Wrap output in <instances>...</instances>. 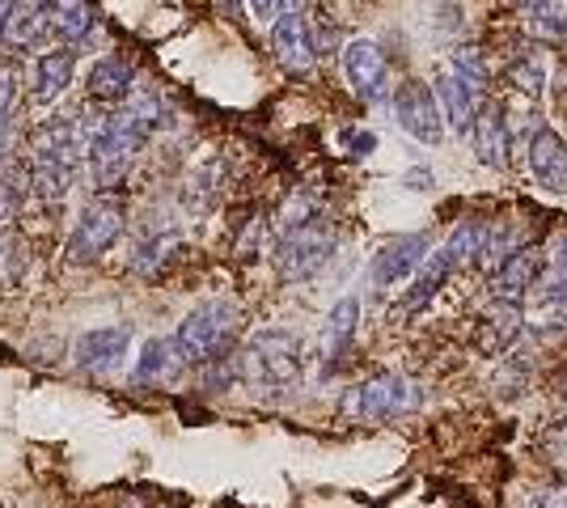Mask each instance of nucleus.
I'll return each mask as SVG.
<instances>
[{
  "mask_svg": "<svg viewBox=\"0 0 567 508\" xmlns=\"http://www.w3.org/2000/svg\"><path fill=\"white\" fill-rule=\"evenodd\" d=\"M90 148V141L81 136V127L72 120H55L48 123L39 136H34V169H30V187L39 199L48 204H60L72 187V174H76V162L81 153Z\"/></svg>",
  "mask_w": 567,
  "mask_h": 508,
  "instance_id": "f257e3e1",
  "label": "nucleus"
},
{
  "mask_svg": "<svg viewBox=\"0 0 567 508\" xmlns=\"http://www.w3.org/2000/svg\"><path fill=\"white\" fill-rule=\"evenodd\" d=\"M436 102L445 111V123L453 132H471L478 111L487 106V69L483 60L474 55L471 48L466 51H453L450 64L436 69Z\"/></svg>",
  "mask_w": 567,
  "mask_h": 508,
  "instance_id": "f03ea898",
  "label": "nucleus"
},
{
  "mask_svg": "<svg viewBox=\"0 0 567 508\" xmlns=\"http://www.w3.org/2000/svg\"><path fill=\"white\" fill-rule=\"evenodd\" d=\"M234 377L267 390L297 386V377H301V343H297V335H288V331L250 335L241 356H234Z\"/></svg>",
  "mask_w": 567,
  "mask_h": 508,
  "instance_id": "7ed1b4c3",
  "label": "nucleus"
},
{
  "mask_svg": "<svg viewBox=\"0 0 567 508\" xmlns=\"http://www.w3.org/2000/svg\"><path fill=\"white\" fill-rule=\"evenodd\" d=\"M234 335H237V305H229V301H204L174 331V352H178L183 364H208L216 356H225V348L234 343Z\"/></svg>",
  "mask_w": 567,
  "mask_h": 508,
  "instance_id": "20e7f679",
  "label": "nucleus"
},
{
  "mask_svg": "<svg viewBox=\"0 0 567 508\" xmlns=\"http://www.w3.org/2000/svg\"><path fill=\"white\" fill-rule=\"evenodd\" d=\"M420 407V390L411 386L402 373H378L369 382L348 390L343 398V412L352 419H364V424H378V419H394V415H406Z\"/></svg>",
  "mask_w": 567,
  "mask_h": 508,
  "instance_id": "39448f33",
  "label": "nucleus"
},
{
  "mask_svg": "<svg viewBox=\"0 0 567 508\" xmlns=\"http://www.w3.org/2000/svg\"><path fill=\"white\" fill-rule=\"evenodd\" d=\"M334 234L322 225V217L297 225V229H284L280 246H276V267H280L284 280H309L318 276L322 267L331 263Z\"/></svg>",
  "mask_w": 567,
  "mask_h": 508,
  "instance_id": "423d86ee",
  "label": "nucleus"
},
{
  "mask_svg": "<svg viewBox=\"0 0 567 508\" xmlns=\"http://www.w3.org/2000/svg\"><path fill=\"white\" fill-rule=\"evenodd\" d=\"M141 145L144 141L127 127V123L118 120V115H111L106 123H97L94 136H90V148H85L97 187H115L118 178L127 174V166H132V157H136V148Z\"/></svg>",
  "mask_w": 567,
  "mask_h": 508,
  "instance_id": "0eeeda50",
  "label": "nucleus"
},
{
  "mask_svg": "<svg viewBox=\"0 0 567 508\" xmlns=\"http://www.w3.org/2000/svg\"><path fill=\"white\" fill-rule=\"evenodd\" d=\"M118 234H123V208H118L115 199H90L81 220H76L69 259L72 263H94L97 255H106L115 246Z\"/></svg>",
  "mask_w": 567,
  "mask_h": 508,
  "instance_id": "6e6552de",
  "label": "nucleus"
},
{
  "mask_svg": "<svg viewBox=\"0 0 567 508\" xmlns=\"http://www.w3.org/2000/svg\"><path fill=\"white\" fill-rule=\"evenodd\" d=\"M394 120L402 123L406 136H415L424 145H441V136H445V111L436 102V90H427L420 81H402L394 90Z\"/></svg>",
  "mask_w": 567,
  "mask_h": 508,
  "instance_id": "1a4fd4ad",
  "label": "nucleus"
},
{
  "mask_svg": "<svg viewBox=\"0 0 567 508\" xmlns=\"http://www.w3.org/2000/svg\"><path fill=\"white\" fill-rule=\"evenodd\" d=\"M520 331H525V305L520 301H504V297H496L483 314H478V322H474V352L478 356H504L513 343L520 339Z\"/></svg>",
  "mask_w": 567,
  "mask_h": 508,
  "instance_id": "9d476101",
  "label": "nucleus"
},
{
  "mask_svg": "<svg viewBox=\"0 0 567 508\" xmlns=\"http://www.w3.org/2000/svg\"><path fill=\"white\" fill-rule=\"evenodd\" d=\"M271 51H276V60H280L284 73L306 76L309 69H313L318 43H313L309 22L301 18V13H280V18H276V25H271Z\"/></svg>",
  "mask_w": 567,
  "mask_h": 508,
  "instance_id": "9b49d317",
  "label": "nucleus"
},
{
  "mask_svg": "<svg viewBox=\"0 0 567 508\" xmlns=\"http://www.w3.org/2000/svg\"><path fill=\"white\" fill-rule=\"evenodd\" d=\"M343 73H348L352 90L364 102H381L385 90H390V64L378 51V43H369V39H355V43L343 48Z\"/></svg>",
  "mask_w": 567,
  "mask_h": 508,
  "instance_id": "f8f14e48",
  "label": "nucleus"
},
{
  "mask_svg": "<svg viewBox=\"0 0 567 508\" xmlns=\"http://www.w3.org/2000/svg\"><path fill=\"white\" fill-rule=\"evenodd\" d=\"M529 174L550 195H567V141L555 127H538L529 136Z\"/></svg>",
  "mask_w": 567,
  "mask_h": 508,
  "instance_id": "ddd939ff",
  "label": "nucleus"
},
{
  "mask_svg": "<svg viewBox=\"0 0 567 508\" xmlns=\"http://www.w3.org/2000/svg\"><path fill=\"white\" fill-rule=\"evenodd\" d=\"M427 250H432L427 234H399V238H390V242L373 255V284H378V289L399 284L402 276H411L415 267L424 263Z\"/></svg>",
  "mask_w": 567,
  "mask_h": 508,
  "instance_id": "4468645a",
  "label": "nucleus"
},
{
  "mask_svg": "<svg viewBox=\"0 0 567 508\" xmlns=\"http://www.w3.org/2000/svg\"><path fill=\"white\" fill-rule=\"evenodd\" d=\"M543 250L534 246H517L504 263L492 271V292L504 297V301H520L529 289H538V276H543Z\"/></svg>",
  "mask_w": 567,
  "mask_h": 508,
  "instance_id": "2eb2a0df",
  "label": "nucleus"
},
{
  "mask_svg": "<svg viewBox=\"0 0 567 508\" xmlns=\"http://www.w3.org/2000/svg\"><path fill=\"white\" fill-rule=\"evenodd\" d=\"M474 136V153L483 166H508V153H513V127H508V111L504 106H483L478 120L471 127Z\"/></svg>",
  "mask_w": 567,
  "mask_h": 508,
  "instance_id": "dca6fc26",
  "label": "nucleus"
},
{
  "mask_svg": "<svg viewBox=\"0 0 567 508\" xmlns=\"http://www.w3.org/2000/svg\"><path fill=\"white\" fill-rule=\"evenodd\" d=\"M127 326H102V331H85L76 339V364L90 373H115L123 356H127Z\"/></svg>",
  "mask_w": 567,
  "mask_h": 508,
  "instance_id": "f3484780",
  "label": "nucleus"
},
{
  "mask_svg": "<svg viewBox=\"0 0 567 508\" xmlns=\"http://www.w3.org/2000/svg\"><path fill=\"white\" fill-rule=\"evenodd\" d=\"M457 267H462V259L453 255V246H450V242L441 246V250H427V259L420 263V276L411 280V292L402 297V310H420L424 301H432V297L441 292V284L450 280V276L457 271Z\"/></svg>",
  "mask_w": 567,
  "mask_h": 508,
  "instance_id": "a211bd4d",
  "label": "nucleus"
},
{
  "mask_svg": "<svg viewBox=\"0 0 567 508\" xmlns=\"http://www.w3.org/2000/svg\"><path fill=\"white\" fill-rule=\"evenodd\" d=\"M72 69H76V55L72 51H48L34 60V73H30V94L34 102H55V97L69 90Z\"/></svg>",
  "mask_w": 567,
  "mask_h": 508,
  "instance_id": "6ab92c4d",
  "label": "nucleus"
},
{
  "mask_svg": "<svg viewBox=\"0 0 567 508\" xmlns=\"http://www.w3.org/2000/svg\"><path fill=\"white\" fill-rule=\"evenodd\" d=\"M355 322H360V301L343 297L331 310V318H327V331H322V361H327V369H334V364L343 361V352L352 348Z\"/></svg>",
  "mask_w": 567,
  "mask_h": 508,
  "instance_id": "aec40b11",
  "label": "nucleus"
},
{
  "mask_svg": "<svg viewBox=\"0 0 567 508\" xmlns=\"http://www.w3.org/2000/svg\"><path fill=\"white\" fill-rule=\"evenodd\" d=\"M132 64L123 55H102L90 73V94L97 102H127L132 97Z\"/></svg>",
  "mask_w": 567,
  "mask_h": 508,
  "instance_id": "412c9836",
  "label": "nucleus"
},
{
  "mask_svg": "<svg viewBox=\"0 0 567 508\" xmlns=\"http://www.w3.org/2000/svg\"><path fill=\"white\" fill-rule=\"evenodd\" d=\"M90 30H94V4L90 0H55V9H51V34L76 43Z\"/></svg>",
  "mask_w": 567,
  "mask_h": 508,
  "instance_id": "4be33fe9",
  "label": "nucleus"
},
{
  "mask_svg": "<svg viewBox=\"0 0 567 508\" xmlns=\"http://www.w3.org/2000/svg\"><path fill=\"white\" fill-rule=\"evenodd\" d=\"M529 30L546 43L567 39V0H534L529 4Z\"/></svg>",
  "mask_w": 567,
  "mask_h": 508,
  "instance_id": "5701e85b",
  "label": "nucleus"
},
{
  "mask_svg": "<svg viewBox=\"0 0 567 508\" xmlns=\"http://www.w3.org/2000/svg\"><path fill=\"white\" fill-rule=\"evenodd\" d=\"M118 120L127 123L141 141H148V136L162 127V102H157L153 94H132L127 97V106L118 111Z\"/></svg>",
  "mask_w": 567,
  "mask_h": 508,
  "instance_id": "b1692460",
  "label": "nucleus"
},
{
  "mask_svg": "<svg viewBox=\"0 0 567 508\" xmlns=\"http://www.w3.org/2000/svg\"><path fill=\"white\" fill-rule=\"evenodd\" d=\"M178 364V352H174V339H153V343H144L141 352V364H136V382H157V377H166L169 369Z\"/></svg>",
  "mask_w": 567,
  "mask_h": 508,
  "instance_id": "393cba45",
  "label": "nucleus"
},
{
  "mask_svg": "<svg viewBox=\"0 0 567 508\" xmlns=\"http://www.w3.org/2000/svg\"><path fill=\"white\" fill-rule=\"evenodd\" d=\"M178 250H183V234H157L153 242H144L141 250H136L132 267H136L141 276H153V271H162Z\"/></svg>",
  "mask_w": 567,
  "mask_h": 508,
  "instance_id": "a878e982",
  "label": "nucleus"
},
{
  "mask_svg": "<svg viewBox=\"0 0 567 508\" xmlns=\"http://www.w3.org/2000/svg\"><path fill=\"white\" fill-rule=\"evenodd\" d=\"M22 199H25V178L18 169H0V225L22 212Z\"/></svg>",
  "mask_w": 567,
  "mask_h": 508,
  "instance_id": "bb28decb",
  "label": "nucleus"
},
{
  "mask_svg": "<svg viewBox=\"0 0 567 508\" xmlns=\"http://www.w3.org/2000/svg\"><path fill=\"white\" fill-rule=\"evenodd\" d=\"M538 289H543V322L567 331V276H559L555 284H538Z\"/></svg>",
  "mask_w": 567,
  "mask_h": 508,
  "instance_id": "cd10ccee",
  "label": "nucleus"
},
{
  "mask_svg": "<svg viewBox=\"0 0 567 508\" xmlns=\"http://www.w3.org/2000/svg\"><path fill=\"white\" fill-rule=\"evenodd\" d=\"M508 85L517 90L520 97H529V102H538V94H543L546 76L538 64H529V60H517L513 69H508Z\"/></svg>",
  "mask_w": 567,
  "mask_h": 508,
  "instance_id": "c85d7f7f",
  "label": "nucleus"
},
{
  "mask_svg": "<svg viewBox=\"0 0 567 508\" xmlns=\"http://www.w3.org/2000/svg\"><path fill=\"white\" fill-rule=\"evenodd\" d=\"M13 76L0 73V157L13 148Z\"/></svg>",
  "mask_w": 567,
  "mask_h": 508,
  "instance_id": "c756f323",
  "label": "nucleus"
},
{
  "mask_svg": "<svg viewBox=\"0 0 567 508\" xmlns=\"http://www.w3.org/2000/svg\"><path fill=\"white\" fill-rule=\"evenodd\" d=\"M22 242H13V238H4L0 234V289H9L18 276H22Z\"/></svg>",
  "mask_w": 567,
  "mask_h": 508,
  "instance_id": "7c9ffc66",
  "label": "nucleus"
},
{
  "mask_svg": "<svg viewBox=\"0 0 567 508\" xmlns=\"http://www.w3.org/2000/svg\"><path fill=\"white\" fill-rule=\"evenodd\" d=\"M543 454H546V462H550L555 470H564V475H567V419H564V424H555V428L543 436Z\"/></svg>",
  "mask_w": 567,
  "mask_h": 508,
  "instance_id": "2f4dec72",
  "label": "nucleus"
},
{
  "mask_svg": "<svg viewBox=\"0 0 567 508\" xmlns=\"http://www.w3.org/2000/svg\"><path fill=\"white\" fill-rule=\"evenodd\" d=\"M534 508H567V487H546Z\"/></svg>",
  "mask_w": 567,
  "mask_h": 508,
  "instance_id": "473e14b6",
  "label": "nucleus"
},
{
  "mask_svg": "<svg viewBox=\"0 0 567 508\" xmlns=\"http://www.w3.org/2000/svg\"><path fill=\"white\" fill-rule=\"evenodd\" d=\"M348 145L355 148V157H364L369 148L378 145V136H373V132H348Z\"/></svg>",
  "mask_w": 567,
  "mask_h": 508,
  "instance_id": "72a5a7b5",
  "label": "nucleus"
},
{
  "mask_svg": "<svg viewBox=\"0 0 567 508\" xmlns=\"http://www.w3.org/2000/svg\"><path fill=\"white\" fill-rule=\"evenodd\" d=\"M550 263H555V271H559V276H567V234H559V238H555Z\"/></svg>",
  "mask_w": 567,
  "mask_h": 508,
  "instance_id": "f704fd0d",
  "label": "nucleus"
},
{
  "mask_svg": "<svg viewBox=\"0 0 567 508\" xmlns=\"http://www.w3.org/2000/svg\"><path fill=\"white\" fill-rule=\"evenodd\" d=\"M250 9H255V18H280L284 0H250Z\"/></svg>",
  "mask_w": 567,
  "mask_h": 508,
  "instance_id": "c9c22d12",
  "label": "nucleus"
},
{
  "mask_svg": "<svg viewBox=\"0 0 567 508\" xmlns=\"http://www.w3.org/2000/svg\"><path fill=\"white\" fill-rule=\"evenodd\" d=\"M13 13H18V0H0V43L9 39V22H13Z\"/></svg>",
  "mask_w": 567,
  "mask_h": 508,
  "instance_id": "e433bc0d",
  "label": "nucleus"
},
{
  "mask_svg": "<svg viewBox=\"0 0 567 508\" xmlns=\"http://www.w3.org/2000/svg\"><path fill=\"white\" fill-rule=\"evenodd\" d=\"M220 4H225V13H229V18H237V0H220Z\"/></svg>",
  "mask_w": 567,
  "mask_h": 508,
  "instance_id": "4c0bfd02",
  "label": "nucleus"
},
{
  "mask_svg": "<svg viewBox=\"0 0 567 508\" xmlns=\"http://www.w3.org/2000/svg\"><path fill=\"white\" fill-rule=\"evenodd\" d=\"M559 394H564V398H567V373H564V377H559Z\"/></svg>",
  "mask_w": 567,
  "mask_h": 508,
  "instance_id": "58836bf2",
  "label": "nucleus"
},
{
  "mask_svg": "<svg viewBox=\"0 0 567 508\" xmlns=\"http://www.w3.org/2000/svg\"><path fill=\"white\" fill-rule=\"evenodd\" d=\"M517 4H534V0H517Z\"/></svg>",
  "mask_w": 567,
  "mask_h": 508,
  "instance_id": "ea45409f",
  "label": "nucleus"
}]
</instances>
